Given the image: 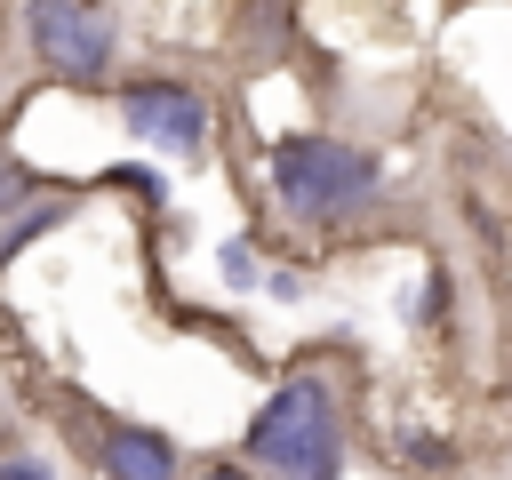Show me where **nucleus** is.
<instances>
[{
	"label": "nucleus",
	"instance_id": "2",
	"mask_svg": "<svg viewBox=\"0 0 512 480\" xmlns=\"http://www.w3.org/2000/svg\"><path fill=\"white\" fill-rule=\"evenodd\" d=\"M384 184V160L336 136H280L272 144V192L296 224H344L352 208H368Z\"/></svg>",
	"mask_w": 512,
	"mask_h": 480
},
{
	"label": "nucleus",
	"instance_id": "6",
	"mask_svg": "<svg viewBox=\"0 0 512 480\" xmlns=\"http://www.w3.org/2000/svg\"><path fill=\"white\" fill-rule=\"evenodd\" d=\"M56 216H64V200H40V208H24V216H16V232H0V256H16V248H24L32 232H48Z\"/></svg>",
	"mask_w": 512,
	"mask_h": 480
},
{
	"label": "nucleus",
	"instance_id": "7",
	"mask_svg": "<svg viewBox=\"0 0 512 480\" xmlns=\"http://www.w3.org/2000/svg\"><path fill=\"white\" fill-rule=\"evenodd\" d=\"M0 480H56V472H48L40 456H8V464H0Z\"/></svg>",
	"mask_w": 512,
	"mask_h": 480
},
{
	"label": "nucleus",
	"instance_id": "4",
	"mask_svg": "<svg viewBox=\"0 0 512 480\" xmlns=\"http://www.w3.org/2000/svg\"><path fill=\"white\" fill-rule=\"evenodd\" d=\"M120 120H128L136 144L176 152V160H192L208 144V96L184 88V80H136V88H120Z\"/></svg>",
	"mask_w": 512,
	"mask_h": 480
},
{
	"label": "nucleus",
	"instance_id": "5",
	"mask_svg": "<svg viewBox=\"0 0 512 480\" xmlns=\"http://www.w3.org/2000/svg\"><path fill=\"white\" fill-rule=\"evenodd\" d=\"M104 480H176V448L152 424H120L104 432Z\"/></svg>",
	"mask_w": 512,
	"mask_h": 480
},
{
	"label": "nucleus",
	"instance_id": "3",
	"mask_svg": "<svg viewBox=\"0 0 512 480\" xmlns=\"http://www.w3.org/2000/svg\"><path fill=\"white\" fill-rule=\"evenodd\" d=\"M24 32H32V56L64 80H104L112 64V8L104 0H32L24 8Z\"/></svg>",
	"mask_w": 512,
	"mask_h": 480
},
{
	"label": "nucleus",
	"instance_id": "8",
	"mask_svg": "<svg viewBox=\"0 0 512 480\" xmlns=\"http://www.w3.org/2000/svg\"><path fill=\"white\" fill-rule=\"evenodd\" d=\"M16 192H24V168H16V160H8V152H0V208H8V200H16Z\"/></svg>",
	"mask_w": 512,
	"mask_h": 480
},
{
	"label": "nucleus",
	"instance_id": "1",
	"mask_svg": "<svg viewBox=\"0 0 512 480\" xmlns=\"http://www.w3.org/2000/svg\"><path fill=\"white\" fill-rule=\"evenodd\" d=\"M248 456L272 480H344V408L328 376H288L248 416Z\"/></svg>",
	"mask_w": 512,
	"mask_h": 480
},
{
	"label": "nucleus",
	"instance_id": "9",
	"mask_svg": "<svg viewBox=\"0 0 512 480\" xmlns=\"http://www.w3.org/2000/svg\"><path fill=\"white\" fill-rule=\"evenodd\" d=\"M192 480H248L240 464H208V472H192Z\"/></svg>",
	"mask_w": 512,
	"mask_h": 480
}]
</instances>
